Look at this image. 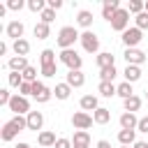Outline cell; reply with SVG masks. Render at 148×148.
I'll return each mask as SVG.
<instances>
[{
  "instance_id": "6da1fadb",
  "label": "cell",
  "mask_w": 148,
  "mask_h": 148,
  "mask_svg": "<svg viewBox=\"0 0 148 148\" xmlns=\"http://www.w3.org/2000/svg\"><path fill=\"white\" fill-rule=\"evenodd\" d=\"M23 130H28V120H25V116H14L12 120H7L5 125H2V130H0V139L2 141H12L18 132H23Z\"/></svg>"
},
{
  "instance_id": "7a4b0ae2",
  "label": "cell",
  "mask_w": 148,
  "mask_h": 148,
  "mask_svg": "<svg viewBox=\"0 0 148 148\" xmlns=\"http://www.w3.org/2000/svg\"><path fill=\"white\" fill-rule=\"evenodd\" d=\"M81 39V35H79V30L74 28V25H62L60 30H58V37H56V42H58V46L65 51V49H72L74 46V42H79Z\"/></svg>"
},
{
  "instance_id": "3957f363",
  "label": "cell",
  "mask_w": 148,
  "mask_h": 148,
  "mask_svg": "<svg viewBox=\"0 0 148 148\" xmlns=\"http://www.w3.org/2000/svg\"><path fill=\"white\" fill-rule=\"evenodd\" d=\"M58 58H60V62H62L69 72H76V69H81V65H83L81 56H79L74 49H65V51H60V53H58Z\"/></svg>"
},
{
  "instance_id": "277c9868",
  "label": "cell",
  "mask_w": 148,
  "mask_h": 148,
  "mask_svg": "<svg viewBox=\"0 0 148 148\" xmlns=\"http://www.w3.org/2000/svg\"><path fill=\"white\" fill-rule=\"evenodd\" d=\"M9 111H14V116H28L30 113V99L16 92L9 102Z\"/></svg>"
},
{
  "instance_id": "5b68a950",
  "label": "cell",
  "mask_w": 148,
  "mask_h": 148,
  "mask_svg": "<svg viewBox=\"0 0 148 148\" xmlns=\"http://www.w3.org/2000/svg\"><path fill=\"white\" fill-rule=\"evenodd\" d=\"M111 28H113L116 32H120V35L130 28V12H127L125 7H120V9L116 12V16L111 18Z\"/></svg>"
},
{
  "instance_id": "8992f818",
  "label": "cell",
  "mask_w": 148,
  "mask_h": 148,
  "mask_svg": "<svg viewBox=\"0 0 148 148\" xmlns=\"http://www.w3.org/2000/svg\"><path fill=\"white\" fill-rule=\"evenodd\" d=\"M81 46H83V51L86 53H97L99 51V37L92 32V30H86V32H81Z\"/></svg>"
},
{
  "instance_id": "52a82bcc",
  "label": "cell",
  "mask_w": 148,
  "mask_h": 148,
  "mask_svg": "<svg viewBox=\"0 0 148 148\" xmlns=\"http://www.w3.org/2000/svg\"><path fill=\"white\" fill-rule=\"evenodd\" d=\"M141 39H143V30H139L136 25H134V28H127V30L123 32V44H125L127 49H136V46L141 44Z\"/></svg>"
},
{
  "instance_id": "ba28073f",
  "label": "cell",
  "mask_w": 148,
  "mask_h": 148,
  "mask_svg": "<svg viewBox=\"0 0 148 148\" xmlns=\"http://www.w3.org/2000/svg\"><path fill=\"white\" fill-rule=\"evenodd\" d=\"M51 95H53V90H51L49 86H44L42 81H35V83H32V97H35L39 104H46V102L51 99Z\"/></svg>"
},
{
  "instance_id": "9c48e42d",
  "label": "cell",
  "mask_w": 148,
  "mask_h": 148,
  "mask_svg": "<svg viewBox=\"0 0 148 148\" xmlns=\"http://www.w3.org/2000/svg\"><path fill=\"white\" fill-rule=\"evenodd\" d=\"M92 123H95L92 116L86 113V111H76V113L72 116V125H74L76 130H86V132H88V130L92 127Z\"/></svg>"
},
{
  "instance_id": "30bf717a",
  "label": "cell",
  "mask_w": 148,
  "mask_h": 148,
  "mask_svg": "<svg viewBox=\"0 0 148 148\" xmlns=\"http://www.w3.org/2000/svg\"><path fill=\"white\" fill-rule=\"evenodd\" d=\"M125 60H127V65H136V67H141L148 58H146V53L141 51V49H125Z\"/></svg>"
},
{
  "instance_id": "8fae6325",
  "label": "cell",
  "mask_w": 148,
  "mask_h": 148,
  "mask_svg": "<svg viewBox=\"0 0 148 148\" xmlns=\"http://www.w3.org/2000/svg\"><path fill=\"white\" fill-rule=\"evenodd\" d=\"M5 32H7V37L9 39H23V32H25V25L21 23V21H9L7 23V28H5Z\"/></svg>"
},
{
  "instance_id": "7c38bea8",
  "label": "cell",
  "mask_w": 148,
  "mask_h": 148,
  "mask_svg": "<svg viewBox=\"0 0 148 148\" xmlns=\"http://www.w3.org/2000/svg\"><path fill=\"white\" fill-rule=\"evenodd\" d=\"M120 9V2L118 0H104L102 2V18H106L111 23V18L116 16V12Z\"/></svg>"
},
{
  "instance_id": "4fadbf2b",
  "label": "cell",
  "mask_w": 148,
  "mask_h": 148,
  "mask_svg": "<svg viewBox=\"0 0 148 148\" xmlns=\"http://www.w3.org/2000/svg\"><path fill=\"white\" fill-rule=\"evenodd\" d=\"M118 123H120V130H136V127H139V118H136L134 113H130V111L120 113Z\"/></svg>"
},
{
  "instance_id": "5bb4252c",
  "label": "cell",
  "mask_w": 148,
  "mask_h": 148,
  "mask_svg": "<svg viewBox=\"0 0 148 148\" xmlns=\"http://www.w3.org/2000/svg\"><path fill=\"white\" fill-rule=\"evenodd\" d=\"M72 148H90V134L86 130H76L72 139Z\"/></svg>"
},
{
  "instance_id": "9a60e30c",
  "label": "cell",
  "mask_w": 148,
  "mask_h": 148,
  "mask_svg": "<svg viewBox=\"0 0 148 148\" xmlns=\"http://www.w3.org/2000/svg\"><path fill=\"white\" fill-rule=\"evenodd\" d=\"M25 120H28V130H42V125H44V116H42V111H30L28 116H25Z\"/></svg>"
},
{
  "instance_id": "2e32d148",
  "label": "cell",
  "mask_w": 148,
  "mask_h": 148,
  "mask_svg": "<svg viewBox=\"0 0 148 148\" xmlns=\"http://www.w3.org/2000/svg\"><path fill=\"white\" fill-rule=\"evenodd\" d=\"M95 62H97L99 69H104V67H113V65H116V56L109 53V51H102V53H97Z\"/></svg>"
},
{
  "instance_id": "e0dca14e",
  "label": "cell",
  "mask_w": 148,
  "mask_h": 148,
  "mask_svg": "<svg viewBox=\"0 0 148 148\" xmlns=\"http://www.w3.org/2000/svg\"><path fill=\"white\" fill-rule=\"evenodd\" d=\"M56 141H58V139H56V134H53V132H49V130H44V132H39V134H37V143H39L42 148H53V146H56Z\"/></svg>"
},
{
  "instance_id": "ac0fdd59",
  "label": "cell",
  "mask_w": 148,
  "mask_h": 148,
  "mask_svg": "<svg viewBox=\"0 0 148 148\" xmlns=\"http://www.w3.org/2000/svg\"><path fill=\"white\" fill-rule=\"evenodd\" d=\"M72 88H81L83 83H86V74L81 72V69H76V72H67V79H65Z\"/></svg>"
},
{
  "instance_id": "d6986e66",
  "label": "cell",
  "mask_w": 148,
  "mask_h": 148,
  "mask_svg": "<svg viewBox=\"0 0 148 148\" xmlns=\"http://www.w3.org/2000/svg\"><path fill=\"white\" fill-rule=\"evenodd\" d=\"M97 92H99L102 97H113V95H118V86L111 83V81H99Z\"/></svg>"
},
{
  "instance_id": "ffe728a7",
  "label": "cell",
  "mask_w": 148,
  "mask_h": 148,
  "mask_svg": "<svg viewBox=\"0 0 148 148\" xmlns=\"http://www.w3.org/2000/svg\"><path fill=\"white\" fill-rule=\"evenodd\" d=\"M79 104H81V109H83L86 113H88V111H92V113H95V111L99 109V102H97V97H95V95H83Z\"/></svg>"
},
{
  "instance_id": "44dd1931",
  "label": "cell",
  "mask_w": 148,
  "mask_h": 148,
  "mask_svg": "<svg viewBox=\"0 0 148 148\" xmlns=\"http://www.w3.org/2000/svg\"><path fill=\"white\" fill-rule=\"evenodd\" d=\"M118 141H120V146H134L136 143V130H120Z\"/></svg>"
},
{
  "instance_id": "7402d4cb",
  "label": "cell",
  "mask_w": 148,
  "mask_h": 148,
  "mask_svg": "<svg viewBox=\"0 0 148 148\" xmlns=\"http://www.w3.org/2000/svg\"><path fill=\"white\" fill-rule=\"evenodd\" d=\"M7 67H9L12 72H23V69H28L30 65H28V58H21V56H14V58H9V62H7Z\"/></svg>"
},
{
  "instance_id": "603a6c76",
  "label": "cell",
  "mask_w": 148,
  "mask_h": 148,
  "mask_svg": "<svg viewBox=\"0 0 148 148\" xmlns=\"http://www.w3.org/2000/svg\"><path fill=\"white\" fill-rule=\"evenodd\" d=\"M123 76H125L127 83H136V81L141 79V67H136V65H127L125 72H123Z\"/></svg>"
},
{
  "instance_id": "cb8c5ba5",
  "label": "cell",
  "mask_w": 148,
  "mask_h": 148,
  "mask_svg": "<svg viewBox=\"0 0 148 148\" xmlns=\"http://www.w3.org/2000/svg\"><path fill=\"white\" fill-rule=\"evenodd\" d=\"M53 95H56V99H69V95H72V86H69L67 81H62V83H56V88H53Z\"/></svg>"
},
{
  "instance_id": "d4e9b609",
  "label": "cell",
  "mask_w": 148,
  "mask_h": 148,
  "mask_svg": "<svg viewBox=\"0 0 148 148\" xmlns=\"http://www.w3.org/2000/svg\"><path fill=\"white\" fill-rule=\"evenodd\" d=\"M76 23H79L81 28L90 30V25H92V12H88V9H79V14H76Z\"/></svg>"
},
{
  "instance_id": "484cf974",
  "label": "cell",
  "mask_w": 148,
  "mask_h": 148,
  "mask_svg": "<svg viewBox=\"0 0 148 148\" xmlns=\"http://www.w3.org/2000/svg\"><path fill=\"white\" fill-rule=\"evenodd\" d=\"M12 49H14V53H16V56L28 58V53H30V42H28V39H16V42L12 44Z\"/></svg>"
},
{
  "instance_id": "4316f807",
  "label": "cell",
  "mask_w": 148,
  "mask_h": 148,
  "mask_svg": "<svg viewBox=\"0 0 148 148\" xmlns=\"http://www.w3.org/2000/svg\"><path fill=\"white\" fill-rule=\"evenodd\" d=\"M92 120H95V125H106V123L111 120V111L104 109V106H99V109L92 113Z\"/></svg>"
},
{
  "instance_id": "83f0119b",
  "label": "cell",
  "mask_w": 148,
  "mask_h": 148,
  "mask_svg": "<svg viewBox=\"0 0 148 148\" xmlns=\"http://www.w3.org/2000/svg\"><path fill=\"white\" fill-rule=\"evenodd\" d=\"M123 106H125V111L134 113V111H139V109H141V97H139V95H132L130 99H125V102H123Z\"/></svg>"
},
{
  "instance_id": "f1b7e54d",
  "label": "cell",
  "mask_w": 148,
  "mask_h": 148,
  "mask_svg": "<svg viewBox=\"0 0 148 148\" xmlns=\"http://www.w3.org/2000/svg\"><path fill=\"white\" fill-rule=\"evenodd\" d=\"M39 62H42V67L44 65H56V51L53 49H44L39 53Z\"/></svg>"
},
{
  "instance_id": "f546056e",
  "label": "cell",
  "mask_w": 148,
  "mask_h": 148,
  "mask_svg": "<svg viewBox=\"0 0 148 148\" xmlns=\"http://www.w3.org/2000/svg\"><path fill=\"white\" fill-rule=\"evenodd\" d=\"M116 76H118L116 65H113V67H104V69H99V81H111V83H113Z\"/></svg>"
},
{
  "instance_id": "4dcf8cb0",
  "label": "cell",
  "mask_w": 148,
  "mask_h": 148,
  "mask_svg": "<svg viewBox=\"0 0 148 148\" xmlns=\"http://www.w3.org/2000/svg\"><path fill=\"white\" fill-rule=\"evenodd\" d=\"M132 95H134V90H132V83H127V81L118 83V97H123V102H125V99H130Z\"/></svg>"
},
{
  "instance_id": "1f68e13d",
  "label": "cell",
  "mask_w": 148,
  "mask_h": 148,
  "mask_svg": "<svg viewBox=\"0 0 148 148\" xmlns=\"http://www.w3.org/2000/svg\"><path fill=\"white\" fill-rule=\"evenodd\" d=\"M143 9H146V2L143 0H130V5H127V12L134 14V16H139Z\"/></svg>"
},
{
  "instance_id": "d6a6232c",
  "label": "cell",
  "mask_w": 148,
  "mask_h": 148,
  "mask_svg": "<svg viewBox=\"0 0 148 148\" xmlns=\"http://www.w3.org/2000/svg\"><path fill=\"white\" fill-rule=\"evenodd\" d=\"M32 32H35V37H37V39H46V37L51 35V28H49L46 23H42V21H39V23L35 25V30H32Z\"/></svg>"
},
{
  "instance_id": "836d02e7",
  "label": "cell",
  "mask_w": 148,
  "mask_h": 148,
  "mask_svg": "<svg viewBox=\"0 0 148 148\" xmlns=\"http://www.w3.org/2000/svg\"><path fill=\"white\" fill-rule=\"evenodd\" d=\"M46 7H49V5H46V0H28V9H30V12H35V14H42Z\"/></svg>"
},
{
  "instance_id": "e575fe53",
  "label": "cell",
  "mask_w": 148,
  "mask_h": 148,
  "mask_svg": "<svg viewBox=\"0 0 148 148\" xmlns=\"http://www.w3.org/2000/svg\"><path fill=\"white\" fill-rule=\"evenodd\" d=\"M7 81H9L12 88H21V83H23V74H21V72H9Z\"/></svg>"
},
{
  "instance_id": "d590c367",
  "label": "cell",
  "mask_w": 148,
  "mask_h": 148,
  "mask_svg": "<svg viewBox=\"0 0 148 148\" xmlns=\"http://www.w3.org/2000/svg\"><path fill=\"white\" fill-rule=\"evenodd\" d=\"M21 74H23V81H28V83H35V81H37V69H35L32 65H30L28 69H23Z\"/></svg>"
},
{
  "instance_id": "8d00e7d4",
  "label": "cell",
  "mask_w": 148,
  "mask_h": 148,
  "mask_svg": "<svg viewBox=\"0 0 148 148\" xmlns=\"http://www.w3.org/2000/svg\"><path fill=\"white\" fill-rule=\"evenodd\" d=\"M134 23H136V28H139V30H148V14H146V12H141L139 16H134Z\"/></svg>"
},
{
  "instance_id": "74e56055",
  "label": "cell",
  "mask_w": 148,
  "mask_h": 148,
  "mask_svg": "<svg viewBox=\"0 0 148 148\" xmlns=\"http://www.w3.org/2000/svg\"><path fill=\"white\" fill-rule=\"evenodd\" d=\"M39 18H42V23H46V25H49V23H51V21L56 18V9H51V7H46V9H44V12L39 14Z\"/></svg>"
},
{
  "instance_id": "f35d334b",
  "label": "cell",
  "mask_w": 148,
  "mask_h": 148,
  "mask_svg": "<svg viewBox=\"0 0 148 148\" xmlns=\"http://www.w3.org/2000/svg\"><path fill=\"white\" fill-rule=\"evenodd\" d=\"M56 74H58V62H56V65H44V67H42V76L51 79V76H56Z\"/></svg>"
},
{
  "instance_id": "ab89813d",
  "label": "cell",
  "mask_w": 148,
  "mask_h": 148,
  "mask_svg": "<svg viewBox=\"0 0 148 148\" xmlns=\"http://www.w3.org/2000/svg\"><path fill=\"white\" fill-rule=\"evenodd\" d=\"M23 7H28L25 0H9V2H7V9H12V12H18V9H23Z\"/></svg>"
},
{
  "instance_id": "60d3db41",
  "label": "cell",
  "mask_w": 148,
  "mask_h": 148,
  "mask_svg": "<svg viewBox=\"0 0 148 148\" xmlns=\"http://www.w3.org/2000/svg\"><path fill=\"white\" fill-rule=\"evenodd\" d=\"M18 95H23V97H28V95H32V83H28V81H23V83H21V88H18Z\"/></svg>"
},
{
  "instance_id": "b9f144b4",
  "label": "cell",
  "mask_w": 148,
  "mask_h": 148,
  "mask_svg": "<svg viewBox=\"0 0 148 148\" xmlns=\"http://www.w3.org/2000/svg\"><path fill=\"white\" fill-rule=\"evenodd\" d=\"M12 97H14V95H12V92H9L7 88H2V90H0V104H7V106H9Z\"/></svg>"
},
{
  "instance_id": "7bdbcfd3",
  "label": "cell",
  "mask_w": 148,
  "mask_h": 148,
  "mask_svg": "<svg viewBox=\"0 0 148 148\" xmlns=\"http://www.w3.org/2000/svg\"><path fill=\"white\" fill-rule=\"evenodd\" d=\"M136 132H143V134H148V116L139 118V127H136Z\"/></svg>"
},
{
  "instance_id": "ee69618b",
  "label": "cell",
  "mask_w": 148,
  "mask_h": 148,
  "mask_svg": "<svg viewBox=\"0 0 148 148\" xmlns=\"http://www.w3.org/2000/svg\"><path fill=\"white\" fill-rule=\"evenodd\" d=\"M53 148H72V139H65V136H62V139H58V141H56V146H53Z\"/></svg>"
},
{
  "instance_id": "f6af8a7d",
  "label": "cell",
  "mask_w": 148,
  "mask_h": 148,
  "mask_svg": "<svg viewBox=\"0 0 148 148\" xmlns=\"http://www.w3.org/2000/svg\"><path fill=\"white\" fill-rule=\"evenodd\" d=\"M46 5H49L51 9H60V7H62V0H46Z\"/></svg>"
},
{
  "instance_id": "bcb514c9",
  "label": "cell",
  "mask_w": 148,
  "mask_h": 148,
  "mask_svg": "<svg viewBox=\"0 0 148 148\" xmlns=\"http://www.w3.org/2000/svg\"><path fill=\"white\" fill-rule=\"evenodd\" d=\"M97 148H113V146H111L106 139H99V141H97Z\"/></svg>"
},
{
  "instance_id": "7dc6e473",
  "label": "cell",
  "mask_w": 148,
  "mask_h": 148,
  "mask_svg": "<svg viewBox=\"0 0 148 148\" xmlns=\"http://www.w3.org/2000/svg\"><path fill=\"white\" fill-rule=\"evenodd\" d=\"M7 49H9V46H7V42H0V56H5V53H7Z\"/></svg>"
},
{
  "instance_id": "c3c4849f",
  "label": "cell",
  "mask_w": 148,
  "mask_h": 148,
  "mask_svg": "<svg viewBox=\"0 0 148 148\" xmlns=\"http://www.w3.org/2000/svg\"><path fill=\"white\" fill-rule=\"evenodd\" d=\"M132 148H148V143H146V141H136Z\"/></svg>"
},
{
  "instance_id": "681fc988",
  "label": "cell",
  "mask_w": 148,
  "mask_h": 148,
  "mask_svg": "<svg viewBox=\"0 0 148 148\" xmlns=\"http://www.w3.org/2000/svg\"><path fill=\"white\" fill-rule=\"evenodd\" d=\"M16 148H30V146H28V143H23V141H21V143H18V146H16Z\"/></svg>"
},
{
  "instance_id": "f907efd6",
  "label": "cell",
  "mask_w": 148,
  "mask_h": 148,
  "mask_svg": "<svg viewBox=\"0 0 148 148\" xmlns=\"http://www.w3.org/2000/svg\"><path fill=\"white\" fill-rule=\"evenodd\" d=\"M143 12H146V14H148V0H146V9H143Z\"/></svg>"
},
{
  "instance_id": "816d5d0a",
  "label": "cell",
  "mask_w": 148,
  "mask_h": 148,
  "mask_svg": "<svg viewBox=\"0 0 148 148\" xmlns=\"http://www.w3.org/2000/svg\"><path fill=\"white\" fill-rule=\"evenodd\" d=\"M120 148H130V146H120Z\"/></svg>"
},
{
  "instance_id": "f5cc1de1",
  "label": "cell",
  "mask_w": 148,
  "mask_h": 148,
  "mask_svg": "<svg viewBox=\"0 0 148 148\" xmlns=\"http://www.w3.org/2000/svg\"><path fill=\"white\" fill-rule=\"evenodd\" d=\"M146 97H148V90H146Z\"/></svg>"
},
{
  "instance_id": "db71d44e",
  "label": "cell",
  "mask_w": 148,
  "mask_h": 148,
  "mask_svg": "<svg viewBox=\"0 0 148 148\" xmlns=\"http://www.w3.org/2000/svg\"><path fill=\"white\" fill-rule=\"evenodd\" d=\"M37 148H42V146H37Z\"/></svg>"
}]
</instances>
